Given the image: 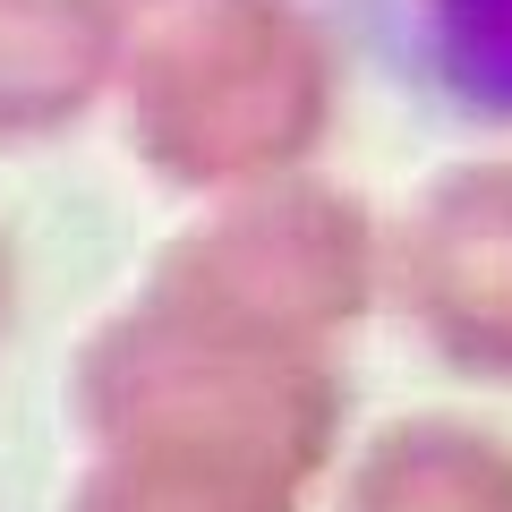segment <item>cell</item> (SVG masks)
I'll return each mask as SVG.
<instances>
[{"label": "cell", "mask_w": 512, "mask_h": 512, "mask_svg": "<svg viewBox=\"0 0 512 512\" xmlns=\"http://www.w3.org/2000/svg\"><path fill=\"white\" fill-rule=\"evenodd\" d=\"M419 18V43L487 103H512V0H393Z\"/></svg>", "instance_id": "obj_1"}]
</instances>
